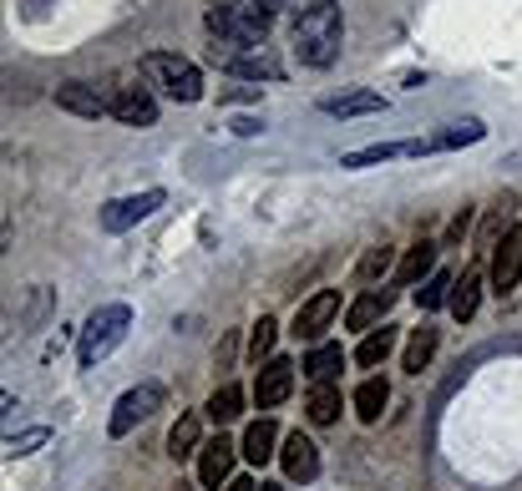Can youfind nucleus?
I'll return each mask as SVG.
<instances>
[{"mask_svg":"<svg viewBox=\"0 0 522 491\" xmlns=\"http://www.w3.org/2000/svg\"><path fill=\"white\" fill-rule=\"evenodd\" d=\"M482 137H487L482 122H457V127H446L436 142H441V152H446V147H472V142H482Z\"/></svg>","mask_w":522,"mask_h":491,"instance_id":"33","label":"nucleus"},{"mask_svg":"<svg viewBox=\"0 0 522 491\" xmlns=\"http://www.w3.org/2000/svg\"><path fill=\"white\" fill-rule=\"evenodd\" d=\"M163 203H168V198H163V188H142V193L112 198V203L102 208V228H107V233H127V228H137L142 218H153Z\"/></svg>","mask_w":522,"mask_h":491,"instance_id":"7","label":"nucleus"},{"mask_svg":"<svg viewBox=\"0 0 522 491\" xmlns=\"http://www.w3.org/2000/svg\"><path fill=\"white\" fill-rule=\"evenodd\" d=\"M203 451V421L188 411V416H178V426L168 431V456L178 461V456H198Z\"/></svg>","mask_w":522,"mask_h":491,"instance_id":"21","label":"nucleus"},{"mask_svg":"<svg viewBox=\"0 0 522 491\" xmlns=\"http://www.w3.org/2000/svg\"><path fill=\"white\" fill-rule=\"evenodd\" d=\"M107 112L117 122H127V127H153L158 122V102H153V92H147V87H117L107 97Z\"/></svg>","mask_w":522,"mask_h":491,"instance_id":"12","label":"nucleus"},{"mask_svg":"<svg viewBox=\"0 0 522 491\" xmlns=\"http://www.w3.org/2000/svg\"><path fill=\"white\" fill-rule=\"evenodd\" d=\"M234 132H239V137H254V132H259V122H249V117H239V122H234Z\"/></svg>","mask_w":522,"mask_h":491,"instance_id":"36","label":"nucleus"},{"mask_svg":"<svg viewBox=\"0 0 522 491\" xmlns=\"http://www.w3.org/2000/svg\"><path fill=\"white\" fill-rule=\"evenodd\" d=\"M259 491H284V486H274V481H269V486H259Z\"/></svg>","mask_w":522,"mask_h":491,"instance_id":"39","label":"nucleus"},{"mask_svg":"<svg viewBox=\"0 0 522 491\" xmlns=\"http://www.w3.org/2000/svg\"><path fill=\"white\" fill-rule=\"evenodd\" d=\"M274 446H279V426L264 416V421H254V426L244 431V446H239V451H244V461L264 466V461H274V456H279Z\"/></svg>","mask_w":522,"mask_h":491,"instance_id":"17","label":"nucleus"},{"mask_svg":"<svg viewBox=\"0 0 522 491\" xmlns=\"http://www.w3.org/2000/svg\"><path fill=\"white\" fill-rule=\"evenodd\" d=\"M396 350V330H391V324H381V330H370L365 340H360V350H355V360L365 365V370H376L386 355Z\"/></svg>","mask_w":522,"mask_h":491,"instance_id":"25","label":"nucleus"},{"mask_svg":"<svg viewBox=\"0 0 522 491\" xmlns=\"http://www.w3.org/2000/svg\"><path fill=\"white\" fill-rule=\"evenodd\" d=\"M289 41H294V56H300V66H330L345 46V16L335 0H305L300 11H294L289 21Z\"/></svg>","mask_w":522,"mask_h":491,"instance_id":"1","label":"nucleus"},{"mask_svg":"<svg viewBox=\"0 0 522 491\" xmlns=\"http://www.w3.org/2000/svg\"><path fill=\"white\" fill-rule=\"evenodd\" d=\"M436 274V243H416V249L401 259V269H396V284H416V279H431Z\"/></svg>","mask_w":522,"mask_h":491,"instance_id":"23","label":"nucleus"},{"mask_svg":"<svg viewBox=\"0 0 522 491\" xmlns=\"http://www.w3.org/2000/svg\"><path fill=\"white\" fill-rule=\"evenodd\" d=\"M477 299H482V269H467V274L457 279L452 304H446V309H452L457 319H472V314H477Z\"/></svg>","mask_w":522,"mask_h":491,"instance_id":"24","label":"nucleus"},{"mask_svg":"<svg viewBox=\"0 0 522 491\" xmlns=\"http://www.w3.org/2000/svg\"><path fill=\"white\" fill-rule=\"evenodd\" d=\"M254 97H259V87H239V92H229L223 102H254Z\"/></svg>","mask_w":522,"mask_h":491,"instance_id":"34","label":"nucleus"},{"mask_svg":"<svg viewBox=\"0 0 522 491\" xmlns=\"http://www.w3.org/2000/svg\"><path fill=\"white\" fill-rule=\"evenodd\" d=\"M254 6H264V11H274V16H279V6H284V0H254Z\"/></svg>","mask_w":522,"mask_h":491,"instance_id":"37","label":"nucleus"},{"mask_svg":"<svg viewBox=\"0 0 522 491\" xmlns=\"http://www.w3.org/2000/svg\"><path fill=\"white\" fill-rule=\"evenodd\" d=\"M208 61L223 66L229 76H244V81H284V66H279L274 56H264V46H259V51H239V46L213 41V46H208Z\"/></svg>","mask_w":522,"mask_h":491,"instance_id":"6","label":"nucleus"},{"mask_svg":"<svg viewBox=\"0 0 522 491\" xmlns=\"http://www.w3.org/2000/svg\"><path fill=\"white\" fill-rule=\"evenodd\" d=\"M330 117H365V112H386L381 92H345V97H325L320 102Z\"/></svg>","mask_w":522,"mask_h":491,"instance_id":"18","label":"nucleus"},{"mask_svg":"<svg viewBox=\"0 0 522 491\" xmlns=\"http://www.w3.org/2000/svg\"><path fill=\"white\" fill-rule=\"evenodd\" d=\"M507 208H512V198H502V203H497V208L482 218V228H477V249H497V243L507 238V233H502V223H507Z\"/></svg>","mask_w":522,"mask_h":491,"instance_id":"30","label":"nucleus"},{"mask_svg":"<svg viewBox=\"0 0 522 491\" xmlns=\"http://www.w3.org/2000/svg\"><path fill=\"white\" fill-rule=\"evenodd\" d=\"M391 304H396V289H365L350 309H345V324H350V330H376V319H386L391 314Z\"/></svg>","mask_w":522,"mask_h":491,"instance_id":"15","label":"nucleus"},{"mask_svg":"<svg viewBox=\"0 0 522 491\" xmlns=\"http://www.w3.org/2000/svg\"><path fill=\"white\" fill-rule=\"evenodd\" d=\"M431 355H436V330H431V324H421V330H411V345H406V370L421 375L431 365Z\"/></svg>","mask_w":522,"mask_h":491,"instance_id":"26","label":"nucleus"},{"mask_svg":"<svg viewBox=\"0 0 522 491\" xmlns=\"http://www.w3.org/2000/svg\"><path fill=\"white\" fill-rule=\"evenodd\" d=\"M426 152H441L436 137H421V142H370V147H355L340 157V168H376V162H396V157H426Z\"/></svg>","mask_w":522,"mask_h":491,"instance_id":"9","label":"nucleus"},{"mask_svg":"<svg viewBox=\"0 0 522 491\" xmlns=\"http://www.w3.org/2000/svg\"><path fill=\"white\" fill-rule=\"evenodd\" d=\"M289 390H294V365H289V360H269V365L259 370V380H254L259 411H274L279 400H289Z\"/></svg>","mask_w":522,"mask_h":491,"instance_id":"14","label":"nucleus"},{"mask_svg":"<svg viewBox=\"0 0 522 491\" xmlns=\"http://www.w3.org/2000/svg\"><path fill=\"white\" fill-rule=\"evenodd\" d=\"M142 76L153 81L158 92H168L173 102H203V71L188 56L153 51V56H142Z\"/></svg>","mask_w":522,"mask_h":491,"instance_id":"4","label":"nucleus"},{"mask_svg":"<svg viewBox=\"0 0 522 491\" xmlns=\"http://www.w3.org/2000/svg\"><path fill=\"white\" fill-rule=\"evenodd\" d=\"M244 416V390L239 385H218L213 395H208V421L213 426H229V421H239Z\"/></svg>","mask_w":522,"mask_h":491,"instance_id":"22","label":"nucleus"},{"mask_svg":"<svg viewBox=\"0 0 522 491\" xmlns=\"http://www.w3.org/2000/svg\"><path fill=\"white\" fill-rule=\"evenodd\" d=\"M46 441H51V431H46V426H31V431H21V436L11 431V436H6V456H11V461H16V456H31V451H36V446H46Z\"/></svg>","mask_w":522,"mask_h":491,"instance_id":"32","label":"nucleus"},{"mask_svg":"<svg viewBox=\"0 0 522 491\" xmlns=\"http://www.w3.org/2000/svg\"><path fill=\"white\" fill-rule=\"evenodd\" d=\"M244 451L229 441V436H218V441H208L203 451H198V481L208 486V491H218V486H229L234 481V461H239Z\"/></svg>","mask_w":522,"mask_h":491,"instance_id":"10","label":"nucleus"},{"mask_svg":"<svg viewBox=\"0 0 522 491\" xmlns=\"http://www.w3.org/2000/svg\"><path fill=\"white\" fill-rule=\"evenodd\" d=\"M56 107L71 112V117L97 122L107 112V97H97V87H87V81H61V87H56Z\"/></svg>","mask_w":522,"mask_h":491,"instance_id":"16","label":"nucleus"},{"mask_svg":"<svg viewBox=\"0 0 522 491\" xmlns=\"http://www.w3.org/2000/svg\"><path fill=\"white\" fill-rule=\"evenodd\" d=\"M305 411H310V421H315V426H330V421L340 416V390H335V385H315Z\"/></svg>","mask_w":522,"mask_h":491,"instance_id":"29","label":"nucleus"},{"mask_svg":"<svg viewBox=\"0 0 522 491\" xmlns=\"http://www.w3.org/2000/svg\"><path fill=\"white\" fill-rule=\"evenodd\" d=\"M274 335H279V324H274L269 314H259L254 335H249V360H254V365H259V360H269V350H274Z\"/></svg>","mask_w":522,"mask_h":491,"instance_id":"31","label":"nucleus"},{"mask_svg":"<svg viewBox=\"0 0 522 491\" xmlns=\"http://www.w3.org/2000/svg\"><path fill=\"white\" fill-rule=\"evenodd\" d=\"M340 314V294L335 289H315L300 309H294V340H310V345H320V335L330 330V319Z\"/></svg>","mask_w":522,"mask_h":491,"instance_id":"8","label":"nucleus"},{"mask_svg":"<svg viewBox=\"0 0 522 491\" xmlns=\"http://www.w3.org/2000/svg\"><path fill=\"white\" fill-rule=\"evenodd\" d=\"M340 370H345V350H340V345H315V350L305 355V375H310L315 385H330Z\"/></svg>","mask_w":522,"mask_h":491,"instance_id":"20","label":"nucleus"},{"mask_svg":"<svg viewBox=\"0 0 522 491\" xmlns=\"http://www.w3.org/2000/svg\"><path fill=\"white\" fill-rule=\"evenodd\" d=\"M279 466H284L289 481H315V476H320V451H315V441L300 436V431H289L284 446H279Z\"/></svg>","mask_w":522,"mask_h":491,"instance_id":"13","label":"nucleus"},{"mask_svg":"<svg viewBox=\"0 0 522 491\" xmlns=\"http://www.w3.org/2000/svg\"><path fill=\"white\" fill-rule=\"evenodd\" d=\"M386 400H391V390H386V380H360V390H355V416L365 421V426H376L381 421V411H386Z\"/></svg>","mask_w":522,"mask_h":491,"instance_id":"19","label":"nucleus"},{"mask_svg":"<svg viewBox=\"0 0 522 491\" xmlns=\"http://www.w3.org/2000/svg\"><path fill=\"white\" fill-rule=\"evenodd\" d=\"M127 324H132V309L127 304H97L82 324V340H77V360L82 370H97V360H107L122 340H127Z\"/></svg>","mask_w":522,"mask_h":491,"instance_id":"3","label":"nucleus"},{"mask_svg":"<svg viewBox=\"0 0 522 491\" xmlns=\"http://www.w3.org/2000/svg\"><path fill=\"white\" fill-rule=\"evenodd\" d=\"M208 36L223 46H239V51H259V41L274 26V11L254 6V0H213L208 16H203Z\"/></svg>","mask_w":522,"mask_h":491,"instance_id":"2","label":"nucleus"},{"mask_svg":"<svg viewBox=\"0 0 522 491\" xmlns=\"http://www.w3.org/2000/svg\"><path fill=\"white\" fill-rule=\"evenodd\" d=\"M452 289H457V279L446 274V269H436V274L416 289V304H421V309H441V304H452Z\"/></svg>","mask_w":522,"mask_h":491,"instance_id":"27","label":"nucleus"},{"mask_svg":"<svg viewBox=\"0 0 522 491\" xmlns=\"http://www.w3.org/2000/svg\"><path fill=\"white\" fill-rule=\"evenodd\" d=\"M522 279V223L507 228V238L497 243V254H492V294H512Z\"/></svg>","mask_w":522,"mask_h":491,"instance_id":"11","label":"nucleus"},{"mask_svg":"<svg viewBox=\"0 0 522 491\" xmlns=\"http://www.w3.org/2000/svg\"><path fill=\"white\" fill-rule=\"evenodd\" d=\"M391 264H396V249H391V243H376V249H365V259L355 264V279L360 284H376Z\"/></svg>","mask_w":522,"mask_h":491,"instance_id":"28","label":"nucleus"},{"mask_svg":"<svg viewBox=\"0 0 522 491\" xmlns=\"http://www.w3.org/2000/svg\"><path fill=\"white\" fill-rule=\"evenodd\" d=\"M153 411H163V385H158V380H142V385H132V390L117 395L107 431H112V436H127L132 426H142Z\"/></svg>","mask_w":522,"mask_h":491,"instance_id":"5","label":"nucleus"},{"mask_svg":"<svg viewBox=\"0 0 522 491\" xmlns=\"http://www.w3.org/2000/svg\"><path fill=\"white\" fill-rule=\"evenodd\" d=\"M173 491H193V486H188V481H178V486H173Z\"/></svg>","mask_w":522,"mask_h":491,"instance_id":"38","label":"nucleus"},{"mask_svg":"<svg viewBox=\"0 0 522 491\" xmlns=\"http://www.w3.org/2000/svg\"><path fill=\"white\" fill-rule=\"evenodd\" d=\"M223 491H259V486H254L249 476H234V481H229V486H223Z\"/></svg>","mask_w":522,"mask_h":491,"instance_id":"35","label":"nucleus"}]
</instances>
